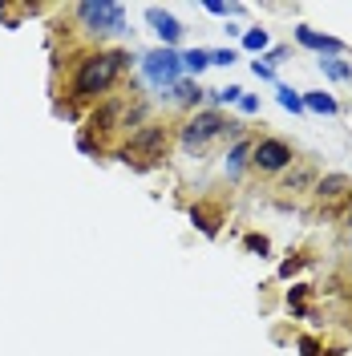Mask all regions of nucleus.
<instances>
[{"label":"nucleus","mask_w":352,"mask_h":356,"mask_svg":"<svg viewBox=\"0 0 352 356\" xmlns=\"http://www.w3.org/2000/svg\"><path fill=\"white\" fill-rule=\"evenodd\" d=\"M126 61H130L126 53H93V57H86L77 65V77H73V97H81V102L102 97L118 81V73L126 69Z\"/></svg>","instance_id":"1"},{"label":"nucleus","mask_w":352,"mask_h":356,"mask_svg":"<svg viewBox=\"0 0 352 356\" xmlns=\"http://www.w3.org/2000/svg\"><path fill=\"white\" fill-rule=\"evenodd\" d=\"M77 21L86 24L89 33H97V37L126 33V4H118V0H89V4H77Z\"/></svg>","instance_id":"2"},{"label":"nucleus","mask_w":352,"mask_h":356,"mask_svg":"<svg viewBox=\"0 0 352 356\" xmlns=\"http://www.w3.org/2000/svg\"><path fill=\"white\" fill-rule=\"evenodd\" d=\"M239 134V126L235 122H227L223 113H215V110H207V113H195L186 126H182V146L186 150H202L207 142H215V138H223V134Z\"/></svg>","instance_id":"3"},{"label":"nucleus","mask_w":352,"mask_h":356,"mask_svg":"<svg viewBox=\"0 0 352 356\" xmlns=\"http://www.w3.org/2000/svg\"><path fill=\"white\" fill-rule=\"evenodd\" d=\"M142 77L154 89H175L182 81V57L175 49H154V53L142 57Z\"/></svg>","instance_id":"4"},{"label":"nucleus","mask_w":352,"mask_h":356,"mask_svg":"<svg viewBox=\"0 0 352 356\" xmlns=\"http://www.w3.org/2000/svg\"><path fill=\"white\" fill-rule=\"evenodd\" d=\"M291 162H296V154H291V146H287L284 138H259L251 146V166L259 175H284Z\"/></svg>","instance_id":"5"},{"label":"nucleus","mask_w":352,"mask_h":356,"mask_svg":"<svg viewBox=\"0 0 352 356\" xmlns=\"http://www.w3.org/2000/svg\"><path fill=\"white\" fill-rule=\"evenodd\" d=\"M162 150H166V130H162V126H146L138 138H130V150H126V154L162 158Z\"/></svg>","instance_id":"6"},{"label":"nucleus","mask_w":352,"mask_h":356,"mask_svg":"<svg viewBox=\"0 0 352 356\" xmlns=\"http://www.w3.org/2000/svg\"><path fill=\"white\" fill-rule=\"evenodd\" d=\"M146 21L154 24V33L162 37V49H166V44H178V41H182V24H178L175 17L166 13V8L150 4V8H146Z\"/></svg>","instance_id":"7"},{"label":"nucleus","mask_w":352,"mask_h":356,"mask_svg":"<svg viewBox=\"0 0 352 356\" xmlns=\"http://www.w3.org/2000/svg\"><path fill=\"white\" fill-rule=\"evenodd\" d=\"M296 41L304 44V49H316L320 57H340V53H344V44L336 41V37H324V33L308 29V24H300V29H296Z\"/></svg>","instance_id":"8"},{"label":"nucleus","mask_w":352,"mask_h":356,"mask_svg":"<svg viewBox=\"0 0 352 356\" xmlns=\"http://www.w3.org/2000/svg\"><path fill=\"white\" fill-rule=\"evenodd\" d=\"M349 178L344 175H328L324 178V182H320V186H316V199L320 202H332V199H344V195H349Z\"/></svg>","instance_id":"9"},{"label":"nucleus","mask_w":352,"mask_h":356,"mask_svg":"<svg viewBox=\"0 0 352 356\" xmlns=\"http://www.w3.org/2000/svg\"><path fill=\"white\" fill-rule=\"evenodd\" d=\"M304 110H316V113H336L340 106H336V97L332 93H324V89H316V93H304Z\"/></svg>","instance_id":"10"},{"label":"nucleus","mask_w":352,"mask_h":356,"mask_svg":"<svg viewBox=\"0 0 352 356\" xmlns=\"http://www.w3.org/2000/svg\"><path fill=\"white\" fill-rule=\"evenodd\" d=\"M247 154H251V146H247V142H235V146H231V154H227V175H231V178L243 175V166L251 162Z\"/></svg>","instance_id":"11"},{"label":"nucleus","mask_w":352,"mask_h":356,"mask_svg":"<svg viewBox=\"0 0 352 356\" xmlns=\"http://www.w3.org/2000/svg\"><path fill=\"white\" fill-rule=\"evenodd\" d=\"M178 57H182V73H202V69L211 65V53L207 49H186Z\"/></svg>","instance_id":"12"},{"label":"nucleus","mask_w":352,"mask_h":356,"mask_svg":"<svg viewBox=\"0 0 352 356\" xmlns=\"http://www.w3.org/2000/svg\"><path fill=\"white\" fill-rule=\"evenodd\" d=\"M191 219L198 222V231H202V235H215V231H219V211H211V207H195V211H191Z\"/></svg>","instance_id":"13"},{"label":"nucleus","mask_w":352,"mask_h":356,"mask_svg":"<svg viewBox=\"0 0 352 356\" xmlns=\"http://www.w3.org/2000/svg\"><path fill=\"white\" fill-rule=\"evenodd\" d=\"M320 69L328 73L332 81H349L352 77V65L349 61H340V57H320Z\"/></svg>","instance_id":"14"},{"label":"nucleus","mask_w":352,"mask_h":356,"mask_svg":"<svg viewBox=\"0 0 352 356\" xmlns=\"http://www.w3.org/2000/svg\"><path fill=\"white\" fill-rule=\"evenodd\" d=\"M275 97H280V106H284V110H291V113L304 110V97H300L291 86H280V89H275Z\"/></svg>","instance_id":"15"},{"label":"nucleus","mask_w":352,"mask_h":356,"mask_svg":"<svg viewBox=\"0 0 352 356\" xmlns=\"http://www.w3.org/2000/svg\"><path fill=\"white\" fill-rule=\"evenodd\" d=\"M243 49L264 53V49H267V29H247V33H243Z\"/></svg>","instance_id":"16"},{"label":"nucleus","mask_w":352,"mask_h":356,"mask_svg":"<svg viewBox=\"0 0 352 356\" xmlns=\"http://www.w3.org/2000/svg\"><path fill=\"white\" fill-rule=\"evenodd\" d=\"M175 97H178V102H198V97H202V89H198L195 81H178Z\"/></svg>","instance_id":"17"},{"label":"nucleus","mask_w":352,"mask_h":356,"mask_svg":"<svg viewBox=\"0 0 352 356\" xmlns=\"http://www.w3.org/2000/svg\"><path fill=\"white\" fill-rule=\"evenodd\" d=\"M239 97H243L239 86H227V89H215V93H211V102H239Z\"/></svg>","instance_id":"18"},{"label":"nucleus","mask_w":352,"mask_h":356,"mask_svg":"<svg viewBox=\"0 0 352 356\" xmlns=\"http://www.w3.org/2000/svg\"><path fill=\"white\" fill-rule=\"evenodd\" d=\"M235 61V49H219V53H211V65H231Z\"/></svg>","instance_id":"19"},{"label":"nucleus","mask_w":352,"mask_h":356,"mask_svg":"<svg viewBox=\"0 0 352 356\" xmlns=\"http://www.w3.org/2000/svg\"><path fill=\"white\" fill-rule=\"evenodd\" d=\"M239 110L243 113H259V102H255L251 93H243V97H239Z\"/></svg>","instance_id":"20"},{"label":"nucleus","mask_w":352,"mask_h":356,"mask_svg":"<svg viewBox=\"0 0 352 356\" xmlns=\"http://www.w3.org/2000/svg\"><path fill=\"white\" fill-rule=\"evenodd\" d=\"M251 73H255L259 81H271V77H275V69H267L264 61H255V65H251Z\"/></svg>","instance_id":"21"},{"label":"nucleus","mask_w":352,"mask_h":356,"mask_svg":"<svg viewBox=\"0 0 352 356\" xmlns=\"http://www.w3.org/2000/svg\"><path fill=\"white\" fill-rule=\"evenodd\" d=\"M284 57H287V49H271V53H267V61H264V65H267V69H275L280 61H284Z\"/></svg>","instance_id":"22"},{"label":"nucleus","mask_w":352,"mask_h":356,"mask_svg":"<svg viewBox=\"0 0 352 356\" xmlns=\"http://www.w3.org/2000/svg\"><path fill=\"white\" fill-rule=\"evenodd\" d=\"M247 247H251V251H259V255H264V251H267V239H264V235H247Z\"/></svg>","instance_id":"23"},{"label":"nucleus","mask_w":352,"mask_h":356,"mask_svg":"<svg viewBox=\"0 0 352 356\" xmlns=\"http://www.w3.org/2000/svg\"><path fill=\"white\" fill-rule=\"evenodd\" d=\"M300 348H304V356H316L320 348H316V340H300Z\"/></svg>","instance_id":"24"},{"label":"nucleus","mask_w":352,"mask_h":356,"mask_svg":"<svg viewBox=\"0 0 352 356\" xmlns=\"http://www.w3.org/2000/svg\"><path fill=\"white\" fill-rule=\"evenodd\" d=\"M349 231H352V207H349Z\"/></svg>","instance_id":"25"},{"label":"nucleus","mask_w":352,"mask_h":356,"mask_svg":"<svg viewBox=\"0 0 352 356\" xmlns=\"http://www.w3.org/2000/svg\"><path fill=\"white\" fill-rule=\"evenodd\" d=\"M349 247H352V231H349Z\"/></svg>","instance_id":"26"}]
</instances>
